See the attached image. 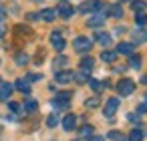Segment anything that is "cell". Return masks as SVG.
Returning a JSON list of instances; mask_svg holds the SVG:
<instances>
[{
    "label": "cell",
    "instance_id": "cell-35",
    "mask_svg": "<svg viewBox=\"0 0 147 141\" xmlns=\"http://www.w3.org/2000/svg\"><path fill=\"white\" fill-rule=\"evenodd\" d=\"M87 141H105V139H103V137H99V135H91Z\"/></svg>",
    "mask_w": 147,
    "mask_h": 141
},
{
    "label": "cell",
    "instance_id": "cell-28",
    "mask_svg": "<svg viewBox=\"0 0 147 141\" xmlns=\"http://www.w3.org/2000/svg\"><path fill=\"white\" fill-rule=\"evenodd\" d=\"M57 123H59V119H57L55 115H49V117H47V125H49V127H55Z\"/></svg>",
    "mask_w": 147,
    "mask_h": 141
},
{
    "label": "cell",
    "instance_id": "cell-5",
    "mask_svg": "<svg viewBox=\"0 0 147 141\" xmlns=\"http://www.w3.org/2000/svg\"><path fill=\"white\" fill-rule=\"evenodd\" d=\"M51 45H53L57 51H63V49H65V40H63L61 32H53V34H51Z\"/></svg>",
    "mask_w": 147,
    "mask_h": 141
},
{
    "label": "cell",
    "instance_id": "cell-7",
    "mask_svg": "<svg viewBox=\"0 0 147 141\" xmlns=\"http://www.w3.org/2000/svg\"><path fill=\"white\" fill-rule=\"evenodd\" d=\"M14 89H18L20 93H30V81L28 79H16Z\"/></svg>",
    "mask_w": 147,
    "mask_h": 141
},
{
    "label": "cell",
    "instance_id": "cell-3",
    "mask_svg": "<svg viewBox=\"0 0 147 141\" xmlns=\"http://www.w3.org/2000/svg\"><path fill=\"white\" fill-rule=\"evenodd\" d=\"M73 47H75V51H79V53H89L91 47H93V43H91V38H87V36H77L75 43H73Z\"/></svg>",
    "mask_w": 147,
    "mask_h": 141
},
{
    "label": "cell",
    "instance_id": "cell-9",
    "mask_svg": "<svg viewBox=\"0 0 147 141\" xmlns=\"http://www.w3.org/2000/svg\"><path fill=\"white\" fill-rule=\"evenodd\" d=\"M55 79H57V83H63L65 85V83L73 81V71H59Z\"/></svg>",
    "mask_w": 147,
    "mask_h": 141
},
{
    "label": "cell",
    "instance_id": "cell-12",
    "mask_svg": "<svg viewBox=\"0 0 147 141\" xmlns=\"http://www.w3.org/2000/svg\"><path fill=\"white\" fill-rule=\"evenodd\" d=\"M75 125H77V117H75V115H67V117L63 119V127H65V131H73Z\"/></svg>",
    "mask_w": 147,
    "mask_h": 141
},
{
    "label": "cell",
    "instance_id": "cell-26",
    "mask_svg": "<svg viewBox=\"0 0 147 141\" xmlns=\"http://www.w3.org/2000/svg\"><path fill=\"white\" fill-rule=\"evenodd\" d=\"M111 14H113L115 18H121V16H123V10H121V6H117V4H115V6H111Z\"/></svg>",
    "mask_w": 147,
    "mask_h": 141
},
{
    "label": "cell",
    "instance_id": "cell-16",
    "mask_svg": "<svg viewBox=\"0 0 147 141\" xmlns=\"http://www.w3.org/2000/svg\"><path fill=\"white\" fill-rule=\"evenodd\" d=\"M101 59H103L105 63H115L117 55H115V53H111V51H103V53H101Z\"/></svg>",
    "mask_w": 147,
    "mask_h": 141
},
{
    "label": "cell",
    "instance_id": "cell-10",
    "mask_svg": "<svg viewBox=\"0 0 147 141\" xmlns=\"http://www.w3.org/2000/svg\"><path fill=\"white\" fill-rule=\"evenodd\" d=\"M10 95H12V85L2 83V85H0V101H6Z\"/></svg>",
    "mask_w": 147,
    "mask_h": 141
},
{
    "label": "cell",
    "instance_id": "cell-4",
    "mask_svg": "<svg viewBox=\"0 0 147 141\" xmlns=\"http://www.w3.org/2000/svg\"><path fill=\"white\" fill-rule=\"evenodd\" d=\"M119 109V99H115V97H111L107 103H105V117H113L115 115V111Z\"/></svg>",
    "mask_w": 147,
    "mask_h": 141
},
{
    "label": "cell",
    "instance_id": "cell-27",
    "mask_svg": "<svg viewBox=\"0 0 147 141\" xmlns=\"http://www.w3.org/2000/svg\"><path fill=\"white\" fill-rule=\"evenodd\" d=\"M8 107H10V111H14V113H20V111H22L20 103H14V101H10V103H8Z\"/></svg>",
    "mask_w": 147,
    "mask_h": 141
},
{
    "label": "cell",
    "instance_id": "cell-29",
    "mask_svg": "<svg viewBox=\"0 0 147 141\" xmlns=\"http://www.w3.org/2000/svg\"><path fill=\"white\" fill-rule=\"evenodd\" d=\"M109 139H113V141H123V137H121L119 131H111V133H109Z\"/></svg>",
    "mask_w": 147,
    "mask_h": 141
},
{
    "label": "cell",
    "instance_id": "cell-15",
    "mask_svg": "<svg viewBox=\"0 0 147 141\" xmlns=\"http://www.w3.org/2000/svg\"><path fill=\"white\" fill-rule=\"evenodd\" d=\"M97 43L103 45V47H107V45L111 43V34H107V32H97Z\"/></svg>",
    "mask_w": 147,
    "mask_h": 141
},
{
    "label": "cell",
    "instance_id": "cell-19",
    "mask_svg": "<svg viewBox=\"0 0 147 141\" xmlns=\"http://www.w3.org/2000/svg\"><path fill=\"white\" fill-rule=\"evenodd\" d=\"M129 141H143V131L141 129H133L129 133Z\"/></svg>",
    "mask_w": 147,
    "mask_h": 141
},
{
    "label": "cell",
    "instance_id": "cell-25",
    "mask_svg": "<svg viewBox=\"0 0 147 141\" xmlns=\"http://www.w3.org/2000/svg\"><path fill=\"white\" fill-rule=\"evenodd\" d=\"M145 8V2H143V0H133V10L135 12H141Z\"/></svg>",
    "mask_w": 147,
    "mask_h": 141
},
{
    "label": "cell",
    "instance_id": "cell-31",
    "mask_svg": "<svg viewBox=\"0 0 147 141\" xmlns=\"http://www.w3.org/2000/svg\"><path fill=\"white\" fill-rule=\"evenodd\" d=\"M16 63H18V65H26V63H28V57H26V55H22V53H20V55H18V57H16Z\"/></svg>",
    "mask_w": 147,
    "mask_h": 141
},
{
    "label": "cell",
    "instance_id": "cell-6",
    "mask_svg": "<svg viewBox=\"0 0 147 141\" xmlns=\"http://www.w3.org/2000/svg\"><path fill=\"white\" fill-rule=\"evenodd\" d=\"M38 18H42L45 22H53V20L57 18V10H55V8H45V10L38 14Z\"/></svg>",
    "mask_w": 147,
    "mask_h": 141
},
{
    "label": "cell",
    "instance_id": "cell-37",
    "mask_svg": "<svg viewBox=\"0 0 147 141\" xmlns=\"http://www.w3.org/2000/svg\"><path fill=\"white\" fill-rule=\"evenodd\" d=\"M26 18H28V20H36V18H38V14H28Z\"/></svg>",
    "mask_w": 147,
    "mask_h": 141
},
{
    "label": "cell",
    "instance_id": "cell-1",
    "mask_svg": "<svg viewBox=\"0 0 147 141\" xmlns=\"http://www.w3.org/2000/svg\"><path fill=\"white\" fill-rule=\"evenodd\" d=\"M133 91H135V83H133L131 79H121V81L117 83V93H119V95L127 97V95H131Z\"/></svg>",
    "mask_w": 147,
    "mask_h": 141
},
{
    "label": "cell",
    "instance_id": "cell-24",
    "mask_svg": "<svg viewBox=\"0 0 147 141\" xmlns=\"http://www.w3.org/2000/svg\"><path fill=\"white\" fill-rule=\"evenodd\" d=\"M73 79H75L77 83H85V81H89V73H85V71H81V73H77V75H73Z\"/></svg>",
    "mask_w": 147,
    "mask_h": 141
},
{
    "label": "cell",
    "instance_id": "cell-21",
    "mask_svg": "<svg viewBox=\"0 0 147 141\" xmlns=\"http://www.w3.org/2000/svg\"><path fill=\"white\" fill-rule=\"evenodd\" d=\"M79 133H81V137H87V139H89V137H91V135H93V133H95V129H93V127H91V125H83V127H81V131H79Z\"/></svg>",
    "mask_w": 147,
    "mask_h": 141
},
{
    "label": "cell",
    "instance_id": "cell-23",
    "mask_svg": "<svg viewBox=\"0 0 147 141\" xmlns=\"http://www.w3.org/2000/svg\"><path fill=\"white\" fill-rule=\"evenodd\" d=\"M129 65L133 69H139L141 67V57H135V55H129Z\"/></svg>",
    "mask_w": 147,
    "mask_h": 141
},
{
    "label": "cell",
    "instance_id": "cell-18",
    "mask_svg": "<svg viewBox=\"0 0 147 141\" xmlns=\"http://www.w3.org/2000/svg\"><path fill=\"white\" fill-rule=\"evenodd\" d=\"M36 109H38V103H36V101H32V99L24 101V111H28V113H34Z\"/></svg>",
    "mask_w": 147,
    "mask_h": 141
},
{
    "label": "cell",
    "instance_id": "cell-30",
    "mask_svg": "<svg viewBox=\"0 0 147 141\" xmlns=\"http://www.w3.org/2000/svg\"><path fill=\"white\" fill-rule=\"evenodd\" d=\"M103 6H105V4H103V0H95V2H93V6H91V8L99 12V10H103Z\"/></svg>",
    "mask_w": 147,
    "mask_h": 141
},
{
    "label": "cell",
    "instance_id": "cell-38",
    "mask_svg": "<svg viewBox=\"0 0 147 141\" xmlns=\"http://www.w3.org/2000/svg\"><path fill=\"white\" fill-rule=\"evenodd\" d=\"M141 83H145V85H147V77H143V79H141Z\"/></svg>",
    "mask_w": 147,
    "mask_h": 141
},
{
    "label": "cell",
    "instance_id": "cell-39",
    "mask_svg": "<svg viewBox=\"0 0 147 141\" xmlns=\"http://www.w3.org/2000/svg\"><path fill=\"white\" fill-rule=\"evenodd\" d=\"M75 141H79V139H75Z\"/></svg>",
    "mask_w": 147,
    "mask_h": 141
},
{
    "label": "cell",
    "instance_id": "cell-8",
    "mask_svg": "<svg viewBox=\"0 0 147 141\" xmlns=\"http://www.w3.org/2000/svg\"><path fill=\"white\" fill-rule=\"evenodd\" d=\"M73 12H75V8H73L69 2H63V4L59 6V14H61L63 18H69V16H73Z\"/></svg>",
    "mask_w": 147,
    "mask_h": 141
},
{
    "label": "cell",
    "instance_id": "cell-17",
    "mask_svg": "<svg viewBox=\"0 0 147 141\" xmlns=\"http://www.w3.org/2000/svg\"><path fill=\"white\" fill-rule=\"evenodd\" d=\"M89 85H91V89H93L95 93H101V91H103V87H105V83H101V81H97V79H91V81H89Z\"/></svg>",
    "mask_w": 147,
    "mask_h": 141
},
{
    "label": "cell",
    "instance_id": "cell-32",
    "mask_svg": "<svg viewBox=\"0 0 147 141\" xmlns=\"http://www.w3.org/2000/svg\"><path fill=\"white\" fill-rule=\"evenodd\" d=\"M65 63H67V59H65V57H59V59L55 61V67H61V65H65Z\"/></svg>",
    "mask_w": 147,
    "mask_h": 141
},
{
    "label": "cell",
    "instance_id": "cell-22",
    "mask_svg": "<svg viewBox=\"0 0 147 141\" xmlns=\"http://www.w3.org/2000/svg\"><path fill=\"white\" fill-rule=\"evenodd\" d=\"M135 43H147V28L135 32Z\"/></svg>",
    "mask_w": 147,
    "mask_h": 141
},
{
    "label": "cell",
    "instance_id": "cell-34",
    "mask_svg": "<svg viewBox=\"0 0 147 141\" xmlns=\"http://www.w3.org/2000/svg\"><path fill=\"white\" fill-rule=\"evenodd\" d=\"M87 107H91V109L97 107V99H89V101H87Z\"/></svg>",
    "mask_w": 147,
    "mask_h": 141
},
{
    "label": "cell",
    "instance_id": "cell-11",
    "mask_svg": "<svg viewBox=\"0 0 147 141\" xmlns=\"http://www.w3.org/2000/svg\"><path fill=\"white\" fill-rule=\"evenodd\" d=\"M133 49H135V47H133L131 43H119V45H117V53H119V55H133Z\"/></svg>",
    "mask_w": 147,
    "mask_h": 141
},
{
    "label": "cell",
    "instance_id": "cell-33",
    "mask_svg": "<svg viewBox=\"0 0 147 141\" xmlns=\"http://www.w3.org/2000/svg\"><path fill=\"white\" fill-rule=\"evenodd\" d=\"M137 113H147V103H141L139 109H137Z\"/></svg>",
    "mask_w": 147,
    "mask_h": 141
},
{
    "label": "cell",
    "instance_id": "cell-13",
    "mask_svg": "<svg viewBox=\"0 0 147 141\" xmlns=\"http://www.w3.org/2000/svg\"><path fill=\"white\" fill-rule=\"evenodd\" d=\"M79 67H81V71H85V73H89L93 67H95V61L91 59V57H85V59H81V63H79Z\"/></svg>",
    "mask_w": 147,
    "mask_h": 141
},
{
    "label": "cell",
    "instance_id": "cell-14",
    "mask_svg": "<svg viewBox=\"0 0 147 141\" xmlns=\"http://www.w3.org/2000/svg\"><path fill=\"white\" fill-rule=\"evenodd\" d=\"M103 22H105V14H95V16H91V18H89V22H87V24H89V26H93V28H97V26H101Z\"/></svg>",
    "mask_w": 147,
    "mask_h": 141
},
{
    "label": "cell",
    "instance_id": "cell-20",
    "mask_svg": "<svg viewBox=\"0 0 147 141\" xmlns=\"http://www.w3.org/2000/svg\"><path fill=\"white\" fill-rule=\"evenodd\" d=\"M135 22H137V26H145L147 24V14L145 12H137L135 14Z\"/></svg>",
    "mask_w": 147,
    "mask_h": 141
},
{
    "label": "cell",
    "instance_id": "cell-2",
    "mask_svg": "<svg viewBox=\"0 0 147 141\" xmlns=\"http://www.w3.org/2000/svg\"><path fill=\"white\" fill-rule=\"evenodd\" d=\"M71 93L69 91H63V93H57V99L53 101V107L55 109H67L69 107V101H71Z\"/></svg>",
    "mask_w": 147,
    "mask_h": 141
},
{
    "label": "cell",
    "instance_id": "cell-36",
    "mask_svg": "<svg viewBox=\"0 0 147 141\" xmlns=\"http://www.w3.org/2000/svg\"><path fill=\"white\" fill-rule=\"evenodd\" d=\"M40 75H28V81H38Z\"/></svg>",
    "mask_w": 147,
    "mask_h": 141
}]
</instances>
